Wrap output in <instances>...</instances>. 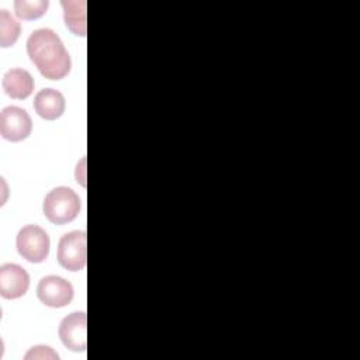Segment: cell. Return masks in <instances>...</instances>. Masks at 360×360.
<instances>
[{
    "label": "cell",
    "instance_id": "obj_1",
    "mask_svg": "<svg viewBox=\"0 0 360 360\" xmlns=\"http://www.w3.org/2000/svg\"><path fill=\"white\" fill-rule=\"evenodd\" d=\"M27 53L45 79L60 80L70 72L69 52L59 35L51 28L35 30L28 37Z\"/></svg>",
    "mask_w": 360,
    "mask_h": 360
},
{
    "label": "cell",
    "instance_id": "obj_2",
    "mask_svg": "<svg viewBox=\"0 0 360 360\" xmlns=\"http://www.w3.org/2000/svg\"><path fill=\"white\" fill-rule=\"evenodd\" d=\"M82 202L79 195L65 186L52 188L44 200V215L56 225L72 222L80 212Z\"/></svg>",
    "mask_w": 360,
    "mask_h": 360
},
{
    "label": "cell",
    "instance_id": "obj_3",
    "mask_svg": "<svg viewBox=\"0 0 360 360\" xmlns=\"http://www.w3.org/2000/svg\"><path fill=\"white\" fill-rule=\"evenodd\" d=\"M86 245V231H72L65 233L58 243V263L69 271L84 269L87 262Z\"/></svg>",
    "mask_w": 360,
    "mask_h": 360
},
{
    "label": "cell",
    "instance_id": "obj_4",
    "mask_svg": "<svg viewBox=\"0 0 360 360\" xmlns=\"http://www.w3.org/2000/svg\"><path fill=\"white\" fill-rule=\"evenodd\" d=\"M17 250L31 263H41L49 255L51 240L45 229L38 225H25L17 233Z\"/></svg>",
    "mask_w": 360,
    "mask_h": 360
},
{
    "label": "cell",
    "instance_id": "obj_5",
    "mask_svg": "<svg viewBox=\"0 0 360 360\" xmlns=\"http://www.w3.org/2000/svg\"><path fill=\"white\" fill-rule=\"evenodd\" d=\"M32 120L30 114L17 105H8L0 112V134L6 141L20 142L30 136Z\"/></svg>",
    "mask_w": 360,
    "mask_h": 360
},
{
    "label": "cell",
    "instance_id": "obj_6",
    "mask_svg": "<svg viewBox=\"0 0 360 360\" xmlns=\"http://www.w3.org/2000/svg\"><path fill=\"white\" fill-rule=\"evenodd\" d=\"M72 284L59 276H45L39 280L37 287L38 300L51 308H62L73 300Z\"/></svg>",
    "mask_w": 360,
    "mask_h": 360
},
{
    "label": "cell",
    "instance_id": "obj_7",
    "mask_svg": "<svg viewBox=\"0 0 360 360\" xmlns=\"http://www.w3.org/2000/svg\"><path fill=\"white\" fill-rule=\"evenodd\" d=\"M87 316L77 311L65 316L59 323V338L63 346L72 352H84L87 347Z\"/></svg>",
    "mask_w": 360,
    "mask_h": 360
},
{
    "label": "cell",
    "instance_id": "obj_8",
    "mask_svg": "<svg viewBox=\"0 0 360 360\" xmlns=\"http://www.w3.org/2000/svg\"><path fill=\"white\" fill-rule=\"evenodd\" d=\"M30 287V276L27 270L15 263H4L0 266V295L6 300L22 297Z\"/></svg>",
    "mask_w": 360,
    "mask_h": 360
},
{
    "label": "cell",
    "instance_id": "obj_9",
    "mask_svg": "<svg viewBox=\"0 0 360 360\" xmlns=\"http://www.w3.org/2000/svg\"><path fill=\"white\" fill-rule=\"evenodd\" d=\"M3 90L4 93L15 100H24L32 94L35 82L31 73L25 69L14 68L4 73L3 76Z\"/></svg>",
    "mask_w": 360,
    "mask_h": 360
},
{
    "label": "cell",
    "instance_id": "obj_10",
    "mask_svg": "<svg viewBox=\"0 0 360 360\" xmlns=\"http://www.w3.org/2000/svg\"><path fill=\"white\" fill-rule=\"evenodd\" d=\"M66 101L63 94L55 89H42L35 94L34 108L35 112L48 121L59 118L65 112Z\"/></svg>",
    "mask_w": 360,
    "mask_h": 360
},
{
    "label": "cell",
    "instance_id": "obj_11",
    "mask_svg": "<svg viewBox=\"0 0 360 360\" xmlns=\"http://www.w3.org/2000/svg\"><path fill=\"white\" fill-rule=\"evenodd\" d=\"M63 7V20L66 27L77 37H86V1L68 0L60 3Z\"/></svg>",
    "mask_w": 360,
    "mask_h": 360
},
{
    "label": "cell",
    "instance_id": "obj_12",
    "mask_svg": "<svg viewBox=\"0 0 360 360\" xmlns=\"http://www.w3.org/2000/svg\"><path fill=\"white\" fill-rule=\"evenodd\" d=\"M21 27L17 20L4 8L0 10V45L3 48L13 46L20 37Z\"/></svg>",
    "mask_w": 360,
    "mask_h": 360
},
{
    "label": "cell",
    "instance_id": "obj_13",
    "mask_svg": "<svg viewBox=\"0 0 360 360\" xmlns=\"http://www.w3.org/2000/svg\"><path fill=\"white\" fill-rule=\"evenodd\" d=\"M48 0H15L14 11L21 20H37L48 10Z\"/></svg>",
    "mask_w": 360,
    "mask_h": 360
},
{
    "label": "cell",
    "instance_id": "obj_14",
    "mask_svg": "<svg viewBox=\"0 0 360 360\" xmlns=\"http://www.w3.org/2000/svg\"><path fill=\"white\" fill-rule=\"evenodd\" d=\"M25 360H59V354L46 345H38L31 347L24 356Z\"/></svg>",
    "mask_w": 360,
    "mask_h": 360
}]
</instances>
